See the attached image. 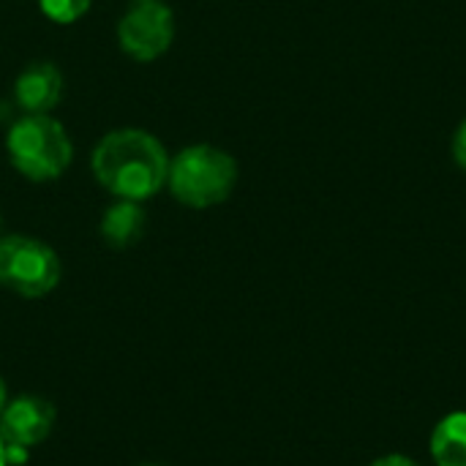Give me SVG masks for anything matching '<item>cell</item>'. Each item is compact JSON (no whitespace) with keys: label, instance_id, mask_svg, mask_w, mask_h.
<instances>
[{"label":"cell","instance_id":"2","mask_svg":"<svg viewBox=\"0 0 466 466\" xmlns=\"http://www.w3.org/2000/svg\"><path fill=\"white\" fill-rule=\"evenodd\" d=\"M240 180V167L224 147L199 142L183 147L169 161V194L194 210H208L227 202Z\"/></svg>","mask_w":466,"mask_h":466},{"label":"cell","instance_id":"7","mask_svg":"<svg viewBox=\"0 0 466 466\" xmlns=\"http://www.w3.org/2000/svg\"><path fill=\"white\" fill-rule=\"evenodd\" d=\"M63 71L49 60H35L14 79V101L25 115H52L63 98Z\"/></svg>","mask_w":466,"mask_h":466},{"label":"cell","instance_id":"4","mask_svg":"<svg viewBox=\"0 0 466 466\" xmlns=\"http://www.w3.org/2000/svg\"><path fill=\"white\" fill-rule=\"evenodd\" d=\"M63 279V262L57 251L33 235H3L0 238V287L25 298L38 300L57 289Z\"/></svg>","mask_w":466,"mask_h":466},{"label":"cell","instance_id":"16","mask_svg":"<svg viewBox=\"0 0 466 466\" xmlns=\"http://www.w3.org/2000/svg\"><path fill=\"white\" fill-rule=\"evenodd\" d=\"M147 466H153V464H147Z\"/></svg>","mask_w":466,"mask_h":466},{"label":"cell","instance_id":"5","mask_svg":"<svg viewBox=\"0 0 466 466\" xmlns=\"http://www.w3.org/2000/svg\"><path fill=\"white\" fill-rule=\"evenodd\" d=\"M175 41V11L164 0H131L117 19V44L137 60H158Z\"/></svg>","mask_w":466,"mask_h":466},{"label":"cell","instance_id":"8","mask_svg":"<svg viewBox=\"0 0 466 466\" xmlns=\"http://www.w3.org/2000/svg\"><path fill=\"white\" fill-rule=\"evenodd\" d=\"M145 229H147V213H145L142 202H131V199H115L104 210L101 224H98L101 240L117 251L137 246L142 240Z\"/></svg>","mask_w":466,"mask_h":466},{"label":"cell","instance_id":"14","mask_svg":"<svg viewBox=\"0 0 466 466\" xmlns=\"http://www.w3.org/2000/svg\"><path fill=\"white\" fill-rule=\"evenodd\" d=\"M0 466H8V456H5V442L0 437Z\"/></svg>","mask_w":466,"mask_h":466},{"label":"cell","instance_id":"13","mask_svg":"<svg viewBox=\"0 0 466 466\" xmlns=\"http://www.w3.org/2000/svg\"><path fill=\"white\" fill-rule=\"evenodd\" d=\"M5 404H8V390H5V382H3V377H0V412H3Z\"/></svg>","mask_w":466,"mask_h":466},{"label":"cell","instance_id":"6","mask_svg":"<svg viewBox=\"0 0 466 466\" xmlns=\"http://www.w3.org/2000/svg\"><path fill=\"white\" fill-rule=\"evenodd\" d=\"M57 412L41 396H16L0 412V437L5 448L30 453L35 445L46 442L55 429Z\"/></svg>","mask_w":466,"mask_h":466},{"label":"cell","instance_id":"11","mask_svg":"<svg viewBox=\"0 0 466 466\" xmlns=\"http://www.w3.org/2000/svg\"><path fill=\"white\" fill-rule=\"evenodd\" d=\"M451 150H453V161L459 164V169L466 172V117L459 123V128H456V134H453Z\"/></svg>","mask_w":466,"mask_h":466},{"label":"cell","instance_id":"3","mask_svg":"<svg viewBox=\"0 0 466 466\" xmlns=\"http://www.w3.org/2000/svg\"><path fill=\"white\" fill-rule=\"evenodd\" d=\"M11 167L33 183H52L74 161V142L52 115H22L5 134Z\"/></svg>","mask_w":466,"mask_h":466},{"label":"cell","instance_id":"1","mask_svg":"<svg viewBox=\"0 0 466 466\" xmlns=\"http://www.w3.org/2000/svg\"><path fill=\"white\" fill-rule=\"evenodd\" d=\"M169 153L158 137L145 128H115L98 139L90 169L104 191L115 199L147 202L169 177Z\"/></svg>","mask_w":466,"mask_h":466},{"label":"cell","instance_id":"10","mask_svg":"<svg viewBox=\"0 0 466 466\" xmlns=\"http://www.w3.org/2000/svg\"><path fill=\"white\" fill-rule=\"evenodd\" d=\"M93 0H38L41 14L55 25H74L90 11Z\"/></svg>","mask_w":466,"mask_h":466},{"label":"cell","instance_id":"15","mask_svg":"<svg viewBox=\"0 0 466 466\" xmlns=\"http://www.w3.org/2000/svg\"><path fill=\"white\" fill-rule=\"evenodd\" d=\"M0 238H3V216H0Z\"/></svg>","mask_w":466,"mask_h":466},{"label":"cell","instance_id":"12","mask_svg":"<svg viewBox=\"0 0 466 466\" xmlns=\"http://www.w3.org/2000/svg\"><path fill=\"white\" fill-rule=\"evenodd\" d=\"M369 466H420L412 456H404V453H385L380 459H374Z\"/></svg>","mask_w":466,"mask_h":466},{"label":"cell","instance_id":"9","mask_svg":"<svg viewBox=\"0 0 466 466\" xmlns=\"http://www.w3.org/2000/svg\"><path fill=\"white\" fill-rule=\"evenodd\" d=\"M434 466H466V410L448 412L429 437Z\"/></svg>","mask_w":466,"mask_h":466}]
</instances>
